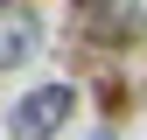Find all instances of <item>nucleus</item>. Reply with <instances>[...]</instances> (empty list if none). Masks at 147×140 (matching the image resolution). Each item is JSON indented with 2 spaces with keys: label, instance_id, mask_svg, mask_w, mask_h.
Instances as JSON below:
<instances>
[{
  "label": "nucleus",
  "instance_id": "f257e3e1",
  "mask_svg": "<svg viewBox=\"0 0 147 140\" xmlns=\"http://www.w3.org/2000/svg\"><path fill=\"white\" fill-rule=\"evenodd\" d=\"M70 112H77V91H70V84H42V91H28L7 112V140H49Z\"/></svg>",
  "mask_w": 147,
  "mask_h": 140
},
{
  "label": "nucleus",
  "instance_id": "7ed1b4c3",
  "mask_svg": "<svg viewBox=\"0 0 147 140\" xmlns=\"http://www.w3.org/2000/svg\"><path fill=\"white\" fill-rule=\"evenodd\" d=\"M91 140H112V133H91Z\"/></svg>",
  "mask_w": 147,
  "mask_h": 140
},
{
  "label": "nucleus",
  "instance_id": "f03ea898",
  "mask_svg": "<svg viewBox=\"0 0 147 140\" xmlns=\"http://www.w3.org/2000/svg\"><path fill=\"white\" fill-rule=\"evenodd\" d=\"M0 49H7V63H28V56H35V21H28V14H7Z\"/></svg>",
  "mask_w": 147,
  "mask_h": 140
}]
</instances>
